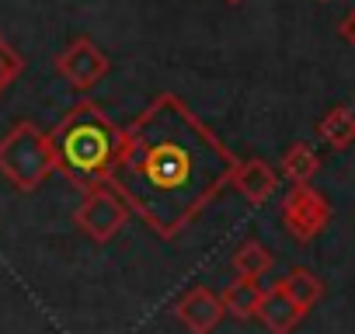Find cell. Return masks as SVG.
<instances>
[{"label": "cell", "instance_id": "6da1fadb", "mask_svg": "<svg viewBox=\"0 0 355 334\" xmlns=\"http://www.w3.org/2000/svg\"><path fill=\"white\" fill-rule=\"evenodd\" d=\"M237 157L178 98H153L119 139L108 188L157 237H178L230 185Z\"/></svg>", "mask_w": 355, "mask_h": 334}, {"label": "cell", "instance_id": "5bb4252c", "mask_svg": "<svg viewBox=\"0 0 355 334\" xmlns=\"http://www.w3.org/2000/svg\"><path fill=\"white\" fill-rule=\"evenodd\" d=\"M268 268H272V251L261 240H244L234 251V272L241 279H261Z\"/></svg>", "mask_w": 355, "mask_h": 334}, {"label": "cell", "instance_id": "ba28073f", "mask_svg": "<svg viewBox=\"0 0 355 334\" xmlns=\"http://www.w3.org/2000/svg\"><path fill=\"white\" fill-rule=\"evenodd\" d=\"M230 185L251 202V206H261L275 195L279 188V175L275 167L261 157H248V160H237L234 171H230Z\"/></svg>", "mask_w": 355, "mask_h": 334}, {"label": "cell", "instance_id": "9a60e30c", "mask_svg": "<svg viewBox=\"0 0 355 334\" xmlns=\"http://www.w3.org/2000/svg\"><path fill=\"white\" fill-rule=\"evenodd\" d=\"M21 70H25V56L0 35V94H4L18 77H21Z\"/></svg>", "mask_w": 355, "mask_h": 334}, {"label": "cell", "instance_id": "8992f818", "mask_svg": "<svg viewBox=\"0 0 355 334\" xmlns=\"http://www.w3.org/2000/svg\"><path fill=\"white\" fill-rule=\"evenodd\" d=\"M56 70H60V77H67L77 91H91L94 84H101V80L108 77L112 63H108V56H105L91 39L80 35V39H73V42L60 53Z\"/></svg>", "mask_w": 355, "mask_h": 334}, {"label": "cell", "instance_id": "30bf717a", "mask_svg": "<svg viewBox=\"0 0 355 334\" xmlns=\"http://www.w3.org/2000/svg\"><path fill=\"white\" fill-rule=\"evenodd\" d=\"M275 285H279V289H282V292H286L303 313H306L310 306H317L320 296H324V282H320L310 268H293V272H289L286 279H279Z\"/></svg>", "mask_w": 355, "mask_h": 334}, {"label": "cell", "instance_id": "5b68a950", "mask_svg": "<svg viewBox=\"0 0 355 334\" xmlns=\"http://www.w3.org/2000/svg\"><path fill=\"white\" fill-rule=\"evenodd\" d=\"M282 223L296 240L306 244L317 234H324V227L331 223V202L310 185H293L289 195L282 199Z\"/></svg>", "mask_w": 355, "mask_h": 334}, {"label": "cell", "instance_id": "3957f363", "mask_svg": "<svg viewBox=\"0 0 355 334\" xmlns=\"http://www.w3.org/2000/svg\"><path fill=\"white\" fill-rule=\"evenodd\" d=\"M53 171L49 132H42L35 122H15L0 139V175L21 192H35Z\"/></svg>", "mask_w": 355, "mask_h": 334}, {"label": "cell", "instance_id": "8fae6325", "mask_svg": "<svg viewBox=\"0 0 355 334\" xmlns=\"http://www.w3.org/2000/svg\"><path fill=\"white\" fill-rule=\"evenodd\" d=\"M261 296H265V289L258 285V279H241V275H237L220 299H223V310H227V313H234L237 320H248V317L258 313Z\"/></svg>", "mask_w": 355, "mask_h": 334}, {"label": "cell", "instance_id": "52a82bcc", "mask_svg": "<svg viewBox=\"0 0 355 334\" xmlns=\"http://www.w3.org/2000/svg\"><path fill=\"white\" fill-rule=\"evenodd\" d=\"M223 299L213 292V289H206V285H196V289H189L182 299L174 303V317L182 320L192 334H209L220 320H223Z\"/></svg>", "mask_w": 355, "mask_h": 334}, {"label": "cell", "instance_id": "277c9868", "mask_svg": "<svg viewBox=\"0 0 355 334\" xmlns=\"http://www.w3.org/2000/svg\"><path fill=\"white\" fill-rule=\"evenodd\" d=\"M73 220H77V227H80L91 240L105 244V240H112V237L125 227L129 206H125L108 185H98V188H91V192L84 195V202H80V209H77Z\"/></svg>", "mask_w": 355, "mask_h": 334}, {"label": "cell", "instance_id": "e0dca14e", "mask_svg": "<svg viewBox=\"0 0 355 334\" xmlns=\"http://www.w3.org/2000/svg\"><path fill=\"white\" fill-rule=\"evenodd\" d=\"M227 4H241V0H227Z\"/></svg>", "mask_w": 355, "mask_h": 334}, {"label": "cell", "instance_id": "7c38bea8", "mask_svg": "<svg viewBox=\"0 0 355 334\" xmlns=\"http://www.w3.org/2000/svg\"><path fill=\"white\" fill-rule=\"evenodd\" d=\"M282 178H289L293 185H310L313 182V175L320 171V157H317V150L313 146H306V143H296V146H289L286 153H282Z\"/></svg>", "mask_w": 355, "mask_h": 334}, {"label": "cell", "instance_id": "9c48e42d", "mask_svg": "<svg viewBox=\"0 0 355 334\" xmlns=\"http://www.w3.org/2000/svg\"><path fill=\"white\" fill-rule=\"evenodd\" d=\"M261 324H265V331L268 334H293V327L306 317L279 285H272V289H265V296H261V303H258V313H254Z\"/></svg>", "mask_w": 355, "mask_h": 334}, {"label": "cell", "instance_id": "4fadbf2b", "mask_svg": "<svg viewBox=\"0 0 355 334\" xmlns=\"http://www.w3.org/2000/svg\"><path fill=\"white\" fill-rule=\"evenodd\" d=\"M317 136L331 150H348L355 143V115H352V108H331L317 122Z\"/></svg>", "mask_w": 355, "mask_h": 334}, {"label": "cell", "instance_id": "7a4b0ae2", "mask_svg": "<svg viewBox=\"0 0 355 334\" xmlns=\"http://www.w3.org/2000/svg\"><path fill=\"white\" fill-rule=\"evenodd\" d=\"M119 139H122V129L98 105L80 101L49 132L53 164L77 188L91 192L98 185H108L112 164L119 153Z\"/></svg>", "mask_w": 355, "mask_h": 334}, {"label": "cell", "instance_id": "2e32d148", "mask_svg": "<svg viewBox=\"0 0 355 334\" xmlns=\"http://www.w3.org/2000/svg\"><path fill=\"white\" fill-rule=\"evenodd\" d=\"M338 32H341V39L348 42V46H355V8L341 18V25H338Z\"/></svg>", "mask_w": 355, "mask_h": 334}]
</instances>
